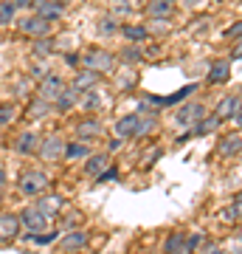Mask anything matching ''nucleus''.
I'll use <instances>...</instances> for the list:
<instances>
[{
	"label": "nucleus",
	"instance_id": "obj_34",
	"mask_svg": "<svg viewBox=\"0 0 242 254\" xmlns=\"http://www.w3.org/2000/svg\"><path fill=\"white\" fill-rule=\"evenodd\" d=\"M225 220H231V223H240V198H234V206L225 209Z\"/></svg>",
	"mask_w": 242,
	"mask_h": 254
},
{
	"label": "nucleus",
	"instance_id": "obj_11",
	"mask_svg": "<svg viewBox=\"0 0 242 254\" xmlns=\"http://www.w3.org/2000/svg\"><path fill=\"white\" fill-rule=\"evenodd\" d=\"M17 235H20L17 215H11V212H0V246L17 240Z\"/></svg>",
	"mask_w": 242,
	"mask_h": 254
},
{
	"label": "nucleus",
	"instance_id": "obj_32",
	"mask_svg": "<svg viewBox=\"0 0 242 254\" xmlns=\"http://www.w3.org/2000/svg\"><path fill=\"white\" fill-rule=\"evenodd\" d=\"M110 17H116V20H124V17H130L133 14V6L127 3V0H110Z\"/></svg>",
	"mask_w": 242,
	"mask_h": 254
},
{
	"label": "nucleus",
	"instance_id": "obj_37",
	"mask_svg": "<svg viewBox=\"0 0 242 254\" xmlns=\"http://www.w3.org/2000/svg\"><path fill=\"white\" fill-rule=\"evenodd\" d=\"M116 175H118V167H107V170H104L99 178H96V181H101V184H104V181H113Z\"/></svg>",
	"mask_w": 242,
	"mask_h": 254
},
{
	"label": "nucleus",
	"instance_id": "obj_35",
	"mask_svg": "<svg viewBox=\"0 0 242 254\" xmlns=\"http://www.w3.org/2000/svg\"><path fill=\"white\" fill-rule=\"evenodd\" d=\"M240 34H242V23H240V20L225 28V37H228V40H234V43H240Z\"/></svg>",
	"mask_w": 242,
	"mask_h": 254
},
{
	"label": "nucleus",
	"instance_id": "obj_20",
	"mask_svg": "<svg viewBox=\"0 0 242 254\" xmlns=\"http://www.w3.org/2000/svg\"><path fill=\"white\" fill-rule=\"evenodd\" d=\"M51 110H54V105H51V102H45V99H40V96H34V99H28L26 116H28V122H40V119H45Z\"/></svg>",
	"mask_w": 242,
	"mask_h": 254
},
{
	"label": "nucleus",
	"instance_id": "obj_27",
	"mask_svg": "<svg viewBox=\"0 0 242 254\" xmlns=\"http://www.w3.org/2000/svg\"><path fill=\"white\" fill-rule=\"evenodd\" d=\"M79 108L85 110V113H96V110L101 108V96H99V91L93 88V91L82 93V96H79Z\"/></svg>",
	"mask_w": 242,
	"mask_h": 254
},
{
	"label": "nucleus",
	"instance_id": "obj_26",
	"mask_svg": "<svg viewBox=\"0 0 242 254\" xmlns=\"http://www.w3.org/2000/svg\"><path fill=\"white\" fill-rule=\"evenodd\" d=\"M93 153L90 144H82V141H71V144H65V158L68 161H82V158H88Z\"/></svg>",
	"mask_w": 242,
	"mask_h": 254
},
{
	"label": "nucleus",
	"instance_id": "obj_16",
	"mask_svg": "<svg viewBox=\"0 0 242 254\" xmlns=\"http://www.w3.org/2000/svg\"><path fill=\"white\" fill-rule=\"evenodd\" d=\"M34 209H40V212L48 215V218H54L56 212H62V209H68V206H65V200L59 198V195H40L37 203H34Z\"/></svg>",
	"mask_w": 242,
	"mask_h": 254
},
{
	"label": "nucleus",
	"instance_id": "obj_14",
	"mask_svg": "<svg viewBox=\"0 0 242 254\" xmlns=\"http://www.w3.org/2000/svg\"><path fill=\"white\" fill-rule=\"evenodd\" d=\"M107 167H110V153H90L88 158H85V173H88L90 178H99Z\"/></svg>",
	"mask_w": 242,
	"mask_h": 254
},
{
	"label": "nucleus",
	"instance_id": "obj_30",
	"mask_svg": "<svg viewBox=\"0 0 242 254\" xmlns=\"http://www.w3.org/2000/svg\"><path fill=\"white\" fill-rule=\"evenodd\" d=\"M197 91V85H186L183 91H178V93H172V96H166V99H152V105H175V102H180V99H186V96H192V93Z\"/></svg>",
	"mask_w": 242,
	"mask_h": 254
},
{
	"label": "nucleus",
	"instance_id": "obj_33",
	"mask_svg": "<svg viewBox=\"0 0 242 254\" xmlns=\"http://www.w3.org/2000/svg\"><path fill=\"white\" fill-rule=\"evenodd\" d=\"M118 28H121V26H118V20H116V17H110V14L99 20V34H101V37H113V34H118Z\"/></svg>",
	"mask_w": 242,
	"mask_h": 254
},
{
	"label": "nucleus",
	"instance_id": "obj_12",
	"mask_svg": "<svg viewBox=\"0 0 242 254\" xmlns=\"http://www.w3.org/2000/svg\"><path fill=\"white\" fill-rule=\"evenodd\" d=\"M96 85H99V73L79 68V71L73 73V79H71V85H68V88H73L76 93H88V91H93Z\"/></svg>",
	"mask_w": 242,
	"mask_h": 254
},
{
	"label": "nucleus",
	"instance_id": "obj_2",
	"mask_svg": "<svg viewBox=\"0 0 242 254\" xmlns=\"http://www.w3.org/2000/svg\"><path fill=\"white\" fill-rule=\"evenodd\" d=\"M17 220H20V229H26L28 235H45V232L54 229V218L43 215V212L34 209V206L23 209V212L17 215Z\"/></svg>",
	"mask_w": 242,
	"mask_h": 254
},
{
	"label": "nucleus",
	"instance_id": "obj_28",
	"mask_svg": "<svg viewBox=\"0 0 242 254\" xmlns=\"http://www.w3.org/2000/svg\"><path fill=\"white\" fill-rule=\"evenodd\" d=\"M31 51H34V57L45 60V57L54 54V40H48V37H40V40H34V43H31Z\"/></svg>",
	"mask_w": 242,
	"mask_h": 254
},
{
	"label": "nucleus",
	"instance_id": "obj_4",
	"mask_svg": "<svg viewBox=\"0 0 242 254\" xmlns=\"http://www.w3.org/2000/svg\"><path fill=\"white\" fill-rule=\"evenodd\" d=\"M43 161H59L65 158V138L59 133H48V136L40 138V144H37V153Z\"/></svg>",
	"mask_w": 242,
	"mask_h": 254
},
{
	"label": "nucleus",
	"instance_id": "obj_29",
	"mask_svg": "<svg viewBox=\"0 0 242 254\" xmlns=\"http://www.w3.org/2000/svg\"><path fill=\"white\" fill-rule=\"evenodd\" d=\"M17 113H20V108L14 102H3V105H0V127H9L11 122L17 119Z\"/></svg>",
	"mask_w": 242,
	"mask_h": 254
},
{
	"label": "nucleus",
	"instance_id": "obj_36",
	"mask_svg": "<svg viewBox=\"0 0 242 254\" xmlns=\"http://www.w3.org/2000/svg\"><path fill=\"white\" fill-rule=\"evenodd\" d=\"M79 220H82V215L79 212H73L71 218H68V223H62V226L68 229V232H76V229H79Z\"/></svg>",
	"mask_w": 242,
	"mask_h": 254
},
{
	"label": "nucleus",
	"instance_id": "obj_38",
	"mask_svg": "<svg viewBox=\"0 0 242 254\" xmlns=\"http://www.w3.org/2000/svg\"><path fill=\"white\" fill-rule=\"evenodd\" d=\"M45 73H51L48 68H45V63H37L34 68H31V76H37V79H43Z\"/></svg>",
	"mask_w": 242,
	"mask_h": 254
},
{
	"label": "nucleus",
	"instance_id": "obj_3",
	"mask_svg": "<svg viewBox=\"0 0 242 254\" xmlns=\"http://www.w3.org/2000/svg\"><path fill=\"white\" fill-rule=\"evenodd\" d=\"M48 184H51V178H48L43 170H28V173L20 175L17 190L23 192V195H28V198H40V195H45Z\"/></svg>",
	"mask_w": 242,
	"mask_h": 254
},
{
	"label": "nucleus",
	"instance_id": "obj_7",
	"mask_svg": "<svg viewBox=\"0 0 242 254\" xmlns=\"http://www.w3.org/2000/svg\"><path fill=\"white\" fill-rule=\"evenodd\" d=\"M101 133H104V125H101L96 116H88V119H82V122H76V127H73V141L90 144V141H96Z\"/></svg>",
	"mask_w": 242,
	"mask_h": 254
},
{
	"label": "nucleus",
	"instance_id": "obj_24",
	"mask_svg": "<svg viewBox=\"0 0 242 254\" xmlns=\"http://www.w3.org/2000/svg\"><path fill=\"white\" fill-rule=\"evenodd\" d=\"M223 125V122H220V119L214 116V113H208V116H203L197 122V125L192 127V136H206V133H214L217 127Z\"/></svg>",
	"mask_w": 242,
	"mask_h": 254
},
{
	"label": "nucleus",
	"instance_id": "obj_5",
	"mask_svg": "<svg viewBox=\"0 0 242 254\" xmlns=\"http://www.w3.org/2000/svg\"><path fill=\"white\" fill-rule=\"evenodd\" d=\"M14 26H17L20 34L34 37V40H40V37H48V34H51V23H48V20H43L40 14H26V17L14 20Z\"/></svg>",
	"mask_w": 242,
	"mask_h": 254
},
{
	"label": "nucleus",
	"instance_id": "obj_40",
	"mask_svg": "<svg viewBox=\"0 0 242 254\" xmlns=\"http://www.w3.org/2000/svg\"><path fill=\"white\" fill-rule=\"evenodd\" d=\"M6 184H9V175H6V167H0V192L6 190Z\"/></svg>",
	"mask_w": 242,
	"mask_h": 254
},
{
	"label": "nucleus",
	"instance_id": "obj_15",
	"mask_svg": "<svg viewBox=\"0 0 242 254\" xmlns=\"http://www.w3.org/2000/svg\"><path fill=\"white\" fill-rule=\"evenodd\" d=\"M37 144H40V136L34 130H23L14 141V153L17 155H34L37 153Z\"/></svg>",
	"mask_w": 242,
	"mask_h": 254
},
{
	"label": "nucleus",
	"instance_id": "obj_17",
	"mask_svg": "<svg viewBox=\"0 0 242 254\" xmlns=\"http://www.w3.org/2000/svg\"><path fill=\"white\" fill-rule=\"evenodd\" d=\"M34 14H40V17L48 20V23H54V20H62L65 6L62 3H56V0H45V3H37L34 6Z\"/></svg>",
	"mask_w": 242,
	"mask_h": 254
},
{
	"label": "nucleus",
	"instance_id": "obj_42",
	"mask_svg": "<svg viewBox=\"0 0 242 254\" xmlns=\"http://www.w3.org/2000/svg\"><path fill=\"white\" fill-rule=\"evenodd\" d=\"M118 147H121V141H118V138L113 136V138H110V150H107V153H113V150H118Z\"/></svg>",
	"mask_w": 242,
	"mask_h": 254
},
{
	"label": "nucleus",
	"instance_id": "obj_45",
	"mask_svg": "<svg viewBox=\"0 0 242 254\" xmlns=\"http://www.w3.org/2000/svg\"><path fill=\"white\" fill-rule=\"evenodd\" d=\"M71 254H79V252H71Z\"/></svg>",
	"mask_w": 242,
	"mask_h": 254
},
{
	"label": "nucleus",
	"instance_id": "obj_9",
	"mask_svg": "<svg viewBox=\"0 0 242 254\" xmlns=\"http://www.w3.org/2000/svg\"><path fill=\"white\" fill-rule=\"evenodd\" d=\"M214 116L220 119V122L234 119V125H240V91H234L231 96H225V99L214 108Z\"/></svg>",
	"mask_w": 242,
	"mask_h": 254
},
{
	"label": "nucleus",
	"instance_id": "obj_39",
	"mask_svg": "<svg viewBox=\"0 0 242 254\" xmlns=\"http://www.w3.org/2000/svg\"><path fill=\"white\" fill-rule=\"evenodd\" d=\"M14 9H34V0H9Z\"/></svg>",
	"mask_w": 242,
	"mask_h": 254
},
{
	"label": "nucleus",
	"instance_id": "obj_43",
	"mask_svg": "<svg viewBox=\"0 0 242 254\" xmlns=\"http://www.w3.org/2000/svg\"><path fill=\"white\" fill-rule=\"evenodd\" d=\"M203 0H183V6H200Z\"/></svg>",
	"mask_w": 242,
	"mask_h": 254
},
{
	"label": "nucleus",
	"instance_id": "obj_23",
	"mask_svg": "<svg viewBox=\"0 0 242 254\" xmlns=\"http://www.w3.org/2000/svg\"><path fill=\"white\" fill-rule=\"evenodd\" d=\"M163 254H189L186 249V235L183 232H172L163 243Z\"/></svg>",
	"mask_w": 242,
	"mask_h": 254
},
{
	"label": "nucleus",
	"instance_id": "obj_44",
	"mask_svg": "<svg viewBox=\"0 0 242 254\" xmlns=\"http://www.w3.org/2000/svg\"><path fill=\"white\" fill-rule=\"evenodd\" d=\"M56 3H62V6H68V3H73V0H56Z\"/></svg>",
	"mask_w": 242,
	"mask_h": 254
},
{
	"label": "nucleus",
	"instance_id": "obj_19",
	"mask_svg": "<svg viewBox=\"0 0 242 254\" xmlns=\"http://www.w3.org/2000/svg\"><path fill=\"white\" fill-rule=\"evenodd\" d=\"M228 79H231V63L228 60H217V63L208 65V82L211 85H223Z\"/></svg>",
	"mask_w": 242,
	"mask_h": 254
},
{
	"label": "nucleus",
	"instance_id": "obj_6",
	"mask_svg": "<svg viewBox=\"0 0 242 254\" xmlns=\"http://www.w3.org/2000/svg\"><path fill=\"white\" fill-rule=\"evenodd\" d=\"M62 91H65V79L59 76V73H45L43 79L37 82V96L45 99V102H51V105L59 99Z\"/></svg>",
	"mask_w": 242,
	"mask_h": 254
},
{
	"label": "nucleus",
	"instance_id": "obj_41",
	"mask_svg": "<svg viewBox=\"0 0 242 254\" xmlns=\"http://www.w3.org/2000/svg\"><path fill=\"white\" fill-rule=\"evenodd\" d=\"M65 60H68V65H71V68H76V71H79V54H68Z\"/></svg>",
	"mask_w": 242,
	"mask_h": 254
},
{
	"label": "nucleus",
	"instance_id": "obj_25",
	"mask_svg": "<svg viewBox=\"0 0 242 254\" xmlns=\"http://www.w3.org/2000/svg\"><path fill=\"white\" fill-rule=\"evenodd\" d=\"M121 34H124L133 46H141L144 40H149V28L146 26H121Z\"/></svg>",
	"mask_w": 242,
	"mask_h": 254
},
{
	"label": "nucleus",
	"instance_id": "obj_18",
	"mask_svg": "<svg viewBox=\"0 0 242 254\" xmlns=\"http://www.w3.org/2000/svg\"><path fill=\"white\" fill-rule=\"evenodd\" d=\"M88 246V235L82 232V229H76V232H68V235L59 240V249H62L65 254H71V252H82Z\"/></svg>",
	"mask_w": 242,
	"mask_h": 254
},
{
	"label": "nucleus",
	"instance_id": "obj_13",
	"mask_svg": "<svg viewBox=\"0 0 242 254\" xmlns=\"http://www.w3.org/2000/svg\"><path fill=\"white\" fill-rule=\"evenodd\" d=\"M172 14H175V3L172 0H149L146 3V17L149 20H169Z\"/></svg>",
	"mask_w": 242,
	"mask_h": 254
},
{
	"label": "nucleus",
	"instance_id": "obj_46",
	"mask_svg": "<svg viewBox=\"0 0 242 254\" xmlns=\"http://www.w3.org/2000/svg\"><path fill=\"white\" fill-rule=\"evenodd\" d=\"M172 3H175V0H172Z\"/></svg>",
	"mask_w": 242,
	"mask_h": 254
},
{
	"label": "nucleus",
	"instance_id": "obj_1",
	"mask_svg": "<svg viewBox=\"0 0 242 254\" xmlns=\"http://www.w3.org/2000/svg\"><path fill=\"white\" fill-rule=\"evenodd\" d=\"M79 68L93 71V73L101 76V73H110L116 68V57L110 54V51H104V48H88V51L79 57Z\"/></svg>",
	"mask_w": 242,
	"mask_h": 254
},
{
	"label": "nucleus",
	"instance_id": "obj_31",
	"mask_svg": "<svg viewBox=\"0 0 242 254\" xmlns=\"http://www.w3.org/2000/svg\"><path fill=\"white\" fill-rule=\"evenodd\" d=\"M14 20H17V9L9 0H0V26H14Z\"/></svg>",
	"mask_w": 242,
	"mask_h": 254
},
{
	"label": "nucleus",
	"instance_id": "obj_22",
	"mask_svg": "<svg viewBox=\"0 0 242 254\" xmlns=\"http://www.w3.org/2000/svg\"><path fill=\"white\" fill-rule=\"evenodd\" d=\"M79 96H82V93H76L73 88L65 85V91L59 93V99L54 102V110H59V113H71V110L79 105Z\"/></svg>",
	"mask_w": 242,
	"mask_h": 254
},
{
	"label": "nucleus",
	"instance_id": "obj_8",
	"mask_svg": "<svg viewBox=\"0 0 242 254\" xmlns=\"http://www.w3.org/2000/svg\"><path fill=\"white\" fill-rule=\"evenodd\" d=\"M203 116H206V105H200V102H186L175 110V122L183 127H194Z\"/></svg>",
	"mask_w": 242,
	"mask_h": 254
},
{
	"label": "nucleus",
	"instance_id": "obj_10",
	"mask_svg": "<svg viewBox=\"0 0 242 254\" xmlns=\"http://www.w3.org/2000/svg\"><path fill=\"white\" fill-rule=\"evenodd\" d=\"M138 130H141V119L138 113H130V116H121L113 127V133H116L118 141H124V138H135L138 136Z\"/></svg>",
	"mask_w": 242,
	"mask_h": 254
},
{
	"label": "nucleus",
	"instance_id": "obj_21",
	"mask_svg": "<svg viewBox=\"0 0 242 254\" xmlns=\"http://www.w3.org/2000/svg\"><path fill=\"white\" fill-rule=\"evenodd\" d=\"M240 144H242V136H240V130H234V133L223 136V141H220V147H217V155H223V158L240 155Z\"/></svg>",
	"mask_w": 242,
	"mask_h": 254
}]
</instances>
